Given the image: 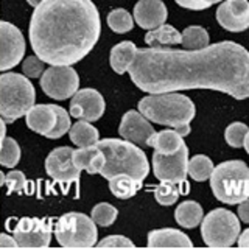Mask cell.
Segmentation results:
<instances>
[{
  "label": "cell",
  "instance_id": "cell-19",
  "mask_svg": "<svg viewBox=\"0 0 249 249\" xmlns=\"http://www.w3.org/2000/svg\"><path fill=\"white\" fill-rule=\"evenodd\" d=\"M72 158L76 168H80L81 171H88L89 175L101 173V170H103L106 163V156L97 145L83 146L80 150H73Z\"/></svg>",
  "mask_w": 249,
  "mask_h": 249
},
{
  "label": "cell",
  "instance_id": "cell-21",
  "mask_svg": "<svg viewBox=\"0 0 249 249\" xmlns=\"http://www.w3.org/2000/svg\"><path fill=\"white\" fill-rule=\"evenodd\" d=\"M137 52V47L131 41H123L112 47L111 54H109V64L112 70L119 75H124L129 70V66L132 64Z\"/></svg>",
  "mask_w": 249,
  "mask_h": 249
},
{
  "label": "cell",
  "instance_id": "cell-37",
  "mask_svg": "<svg viewBox=\"0 0 249 249\" xmlns=\"http://www.w3.org/2000/svg\"><path fill=\"white\" fill-rule=\"evenodd\" d=\"M100 248H132L134 243L123 235H109L98 243Z\"/></svg>",
  "mask_w": 249,
  "mask_h": 249
},
{
  "label": "cell",
  "instance_id": "cell-12",
  "mask_svg": "<svg viewBox=\"0 0 249 249\" xmlns=\"http://www.w3.org/2000/svg\"><path fill=\"white\" fill-rule=\"evenodd\" d=\"M19 248H47L52 241V224L44 218H20L13 229Z\"/></svg>",
  "mask_w": 249,
  "mask_h": 249
},
{
  "label": "cell",
  "instance_id": "cell-24",
  "mask_svg": "<svg viewBox=\"0 0 249 249\" xmlns=\"http://www.w3.org/2000/svg\"><path fill=\"white\" fill-rule=\"evenodd\" d=\"M142 189V181L128 173H119L109 178V190L119 199H129Z\"/></svg>",
  "mask_w": 249,
  "mask_h": 249
},
{
  "label": "cell",
  "instance_id": "cell-36",
  "mask_svg": "<svg viewBox=\"0 0 249 249\" xmlns=\"http://www.w3.org/2000/svg\"><path fill=\"white\" fill-rule=\"evenodd\" d=\"M175 2L182 6L187 8V10H192V11H201V10H207L212 5L215 3H220L223 0H175Z\"/></svg>",
  "mask_w": 249,
  "mask_h": 249
},
{
  "label": "cell",
  "instance_id": "cell-3",
  "mask_svg": "<svg viewBox=\"0 0 249 249\" xmlns=\"http://www.w3.org/2000/svg\"><path fill=\"white\" fill-rule=\"evenodd\" d=\"M139 111L150 122L173 128L184 137L190 134V122L196 114L193 101L176 92L150 93L139 101Z\"/></svg>",
  "mask_w": 249,
  "mask_h": 249
},
{
  "label": "cell",
  "instance_id": "cell-30",
  "mask_svg": "<svg viewBox=\"0 0 249 249\" xmlns=\"http://www.w3.org/2000/svg\"><path fill=\"white\" fill-rule=\"evenodd\" d=\"M107 25L111 28L114 33H128V31L132 30L134 27V19H132V16L126 11L123 10V8H117V10H112L111 13L107 14Z\"/></svg>",
  "mask_w": 249,
  "mask_h": 249
},
{
  "label": "cell",
  "instance_id": "cell-11",
  "mask_svg": "<svg viewBox=\"0 0 249 249\" xmlns=\"http://www.w3.org/2000/svg\"><path fill=\"white\" fill-rule=\"evenodd\" d=\"M153 171L159 181H170L184 187H190V184L187 182V173H189V148L187 145L170 156L154 151Z\"/></svg>",
  "mask_w": 249,
  "mask_h": 249
},
{
  "label": "cell",
  "instance_id": "cell-10",
  "mask_svg": "<svg viewBox=\"0 0 249 249\" xmlns=\"http://www.w3.org/2000/svg\"><path fill=\"white\" fill-rule=\"evenodd\" d=\"M41 88L53 100H67L80 88V76L72 66H50L41 76Z\"/></svg>",
  "mask_w": 249,
  "mask_h": 249
},
{
  "label": "cell",
  "instance_id": "cell-34",
  "mask_svg": "<svg viewBox=\"0 0 249 249\" xmlns=\"http://www.w3.org/2000/svg\"><path fill=\"white\" fill-rule=\"evenodd\" d=\"M25 185H27L25 175L19 170H13L5 176V187L8 190V195H11L13 192L22 193L23 190H25Z\"/></svg>",
  "mask_w": 249,
  "mask_h": 249
},
{
  "label": "cell",
  "instance_id": "cell-9",
  "mask_svg": "<svg viewBox=\"0 0 249 249\" xmlns=\"http://www.w3.org/2000/svg\"><path fill=\"white\" fill-rule=\"evenodd\" d=\"M27 126L47 139H59L70 131V115L56 105H35L25 115Z\"/></svg>",
  "mask_w": 249,
  "mask_h": 249
},
{
  "label": "cell",
  "instance_id": "cell-17",
  "mask_svg": "<svg viewBox=\"0 0 249 249\" xmlns=\"http://www.w3.org/2000/svg\"><path fill=\"white\" fill-rule=\"evenodd\" d=\"M218 23L232 33L249 28V2L248 0H224L216 10Z\"/></svg>",
  "mask_w": 249,
  "mask_h": 249
},
{
  "label": "cell",
  "instance_id": "cell-1",
  "mask_svg": "<svg viewBox=\"0 0 249 249\" xmlns=\"http://www.w3.org/2000/svg\"><path fill=\"white\" fill-rule=\"evenodd\" d=\"M128 72L146 93L212 89L235 100L249 97V52L232 41L201 50L137 49Z\"/></svg>",
  "mask_w": 249,
  "mask_h": 249
},
{
  "label": "cell",
  "instance_id": "cell-5",
  "mask_svg": "<svg viewBox=\"0 0 249 249\" xmlns=\"http://www.w3.org/2000/svg\"><path fill=\"white\" fill-rule=\"evenodd\" d=\"M210 187L218 201L235 206L249 198V167L243 160H228L213 168Z\"/></svg>",
  "mask_w": 249,
  "mask_h": 249
},
{
  "label": "cell",
  "instance_id": "cell-2",
  "mask_svg": "<svg viewBox=\"0 0 249 249\" xmlns=\"http://www.w3.org/2000/svg\"><path fill=\"white\" fill-rule=\"evenodd\" d=\"M101 19L92 0H44L30 20V44L45 64L72 66L95 47Z\"/></svg>",
  "mask_w": 249,
  "mask_h": 249
},
{
  "label": "cell",
  "instance_id": "cell-16",
  "mask_svg": "<svg viewBox=\"0 0 249 249\" xmlns=\"http://www.w3.org/2000/svg\"><path fill=\"white\" fill-rule=\"evenodd\" d=\"M154 132L156 131L153 124L140 111L137 112L134 109H131L122 117L119 134L129 142H134L140 146H150V140Z\"/></svg>",
  "mask_w": 249,
  "mask_h": 249
},
{
  "label": "cell",
  "instance_id": "cell-25",
  "mask_svg": "<svg viewBox=\"0 0 249 249\" xmlns=\"http://www.w3.org/2000/svg\"><path fill=\"white\" fill-rule=\"evenodd\" d=\"M69 137L70 142L83 148V146L97 145L100 140V132L93 124H90V122L80 120L75 124H72V128L69 131Z\"/></svg>",
  "mask_w": 249,
  "mask_h": 249
},
{
  "label": "cell",
  "instance_id": "cell-14",
  "mask_svg": "<svg viewBox=\"0 0 249 249\" xmlns=\"http://www.w3.org/2000/svg\"><path fill=\"white\" fill-rule=\"evenodd\" d=\"M73 150L70 146H58L47 156L45 171L50 178L61 184H72L80 181L81 170L73 163Z\"/></svg>",
  "mask_w": 249,
  "mask_h": 249
},
{
  "label": "cell",
  "instance_id": "cell-29",
  "mask_svg": "<svg viewBox=\"0 0 249 249\" xmlns=\"http://www.w3.org/2000/svg\"><path fill=\"white\" fill-rule=\"evenodd\" d=\"M213 162L204 154H196L189 160V175L198 182L207 181L213 173Z\"/></svg>",
  "mask_w": 249,
  "mask_h": 249
},
{
  "label": "cell",
  "instance_id": "cell-26",
  "mask_svg": "<svg viewBox=\"0 0 249 249\" xmlns=\"http://www.w3.org/2000/svg\"><path fill=\"white\" fill-rule=\"evenodd\" d=\"M202 215H204L202 207L196 201H184L176 209L175 220L179 226H182V228L193 229L202 223Z\"/></svg>",
  "mask_w": 249,
  "mask_h": 249
},
{
  "label": "cell",
  "instance_id": "cell-40",
  "mask_svg": "<svg viewBox=\"0 0 249 249\" xmlns=\"http://www.w3.org/2000/svg\"><path fill=\"white\" fill-rule=\"evenodd\" d=\"M238 246L240 248H249V229L241 232V235L238 237Z\"/></svg>",
  "mask_w": 249,
  "mask_h": 249
},
{
  "label": "cell",
  "instance_id": "cell-39",
  "mask_svg": "<svg viewBox=\"0 0 249 249\" xmlns=\"http://www.w3.org/2000/svg\"><path fill=\"white\" fill-rule=\"evenodd\" d=\"M0 248H19V245L14 237L2 233V235H0Z\"/></svg>",
  "mask_w": 249,
  "mask_h": 249
},
{
  "label": "cell",
  "instance_id": "cell-13",
  "mask_svg": "<svg viewBox=\"0 0 249 249\" xmlns=\"http://www.w3.org/2000/svg\"><path fill=\"white\" fill-rule=\"evenodd\" d=\"M0 44H2V58H0V70L5 72L13 69L22 61L25 54L27 45L22 31L13 23L2 20L0 22Z\"/></svg>",
  "mask_w": 249,
  "mask_h": 249
},
{
  "label": "cell",
  "instance_id": "cell-42",
  "mask_svg": "<svg viewBox=\"0 0 249 249\" xmlns=\"http://www.w3.org/2000/svg\"><path fill=\"white\" fill-rule=\"evenodd\" d=\"M245 150H246V153L249 154V131H248V134H246V137H245Z\"/></svg>",
  "mask_w": 249,
  "mask_h": 249
},
{
  "label": "cell",
  "instance_id": "cell-33",
  "mask_svg": "<svg viewBox=\"0 0 249 249\" xmlns=\"http://www.w3.org/2000/svg\"><path fill=\"white\" fill-rule=\"evenodd\" d=\"M248 131H249V128L245 123H241V122L231 123L224 132L226 142H228V145H231L232 148H241L245 145V137L248 134Z\"/></svg>",
  "mask_w": 249,
  "mask_h": 249
},
{
  "label": "cell",
  "instance_id": "cell-7",
  "mask_svg": "<svg viewBox=\"0 0 249 249\" xmlns=\"http://www.w3.org/2000/svg\"><path fill=\"white\" fill-rule=\"evenodd\" d=\"M97 226L88 215L69 212L54 224V237L64 248H92L97 245Z\"/></svg>",
  "mask_w": 249,
  "mask_h": 249
},
{
  "label": "cell",
  "instance_id": "cell-23",
  "mask_svg": "<svg viewBox=\"0 0 249 249\" xmlns=\"http://www.w3.org/2000/svg\"><path fill=\"white\" fill-rule=\"evenodd\" d=\"M145 42L151 49H167L170 45H176L182 42V33L171 27V25H160L154 30H148L145 35Z\"/></svg>",
  "mask_w": 249,
  "mask_h": 249
},
{
  "label": "cell",
  "instance_id": "cell-27",
  "mask_svg": "<svg viewBox=\"0 0 249 249\" xmlns=\"http://www.w3.org/2000/svg\"><path fill=\"white\" fill-rule=\"evenodd\" d=\"M189 192L190 187H184L170 181H160L159 185H154V198L160 206H173L181 195H189Z\"/></svg>",
  "mask_w": 249,
  "mask_h": 249
},
{
  "label": "cell",
  "instance_id": "cell-28",
  "mask_svg": "<svg viewBox=\"0 0 249 249\" xmlns=\"http://www.w3.org/2000/svg\"><path fill=\"white\" fill-rule=\"evenodd\" d=\"M182 47L185 50H201L209 47V33L198 25L187 27L182 31Z\"/></svg>",
  "mask_w": 249,
  "mask_h": 249
},
{
  "label": "cell",
  "instance_id": "cell-4",
  "mask_svg": "<svg viewBox=\"0 0 249 249\" xmlns=\"http://www.w3.org/2000/svg\"><path fill=\"white\" fill-rule=\"evenodd\" d=\"M97 146L106 156V163L101 170V176L109 179L119 173H128L143 182L150 173V162L146 154L137 148V143L126 139H103Z\"/></svg>",
  "mask_w": 249,
  "mask_h": 249
},
{
  "label": "cell",
  "instance_id": "cell-18",
  "mask_svg": "<svg viewBox=\"0 0 249 249\" xmlns=\"http://www.w3.org/2000/svg\"><path fill=\"white\" fill-rule=\"evenodd\" d=\"M167 6L162 0H139L134 6V20L140 28L154 30L165 23Z\"/></svg>",
  "mask_w": 249,
  "mask_h": 249
},
{
  "label": "cell",
  "instance_id": "cell-38",
  "mask_svg": "<svg viewBox=\"0 0 249 249\" xmlns=\"http://www.w3.org/2000/svg\"><path fill=\"white\" fill-rule=\"evenodd\" d=\"M238 218L243 223L249 224V198L245 199L243 202H240V206H238Z\"/></svg>",
  "mask_w": 249,
  "mask_h": 249
},
{
  "label": "cell",
  "instance_id": "cell-31",
  "mask_svg": "<svg viewBox=\"0 0 249 249\" xmlns=\"http://www.w3.org/2000/svg\"><path fill=\"white\" fill-rule=\"evenodd\" d=\"M20 160V146L13 137L2 139V151H0V162L6 168H13Z\"/></svg>",
  "mask_w": 249,
  "mask_h": 249
},
{
  "label": "cell",
  "instance_id": "cell-41",
  "mask_svg": "<svg viewBox=\"0 0 249 249\" xmlns=\"http://www.w3.org/2000/svg\"><path fill=\"white\" fill-rule=\"evenodd\" d=\"M27 2H28V5H31L33 8H36V6L41 5V3L44 2V0H27Z\"/></svg>",
  "mask_w": 249,
  "mask_h": 249
},
{
  "label": "cell",
  "instance_id": "cell-20",
  "mask_svg": "<svg viewBox=\"0 0 249 249\" xmlns=\"http://www.w3.org/2000/svg\"><path fill=\"white\" fill-rule=\"evenodd\" d=\"M150 248H192V240L178 229H156L148 233Z\"/></svg>",
  "mask_w": 249,
  "mask_h": 249
},
{
  "label": "cell",
  "instance_id": "cell-8",
  "mask_svg": "<svg viewBox=\"0 0 249 249\" xmlns=\"http://www.w3.org/2000/svg\"><path fill=\"white\" fill-rule=\"evenodd\" d=\"M201 235L210 248H229L238 241L240 220L231 210L215 209L202 218Z\"/></svg>",
  "mask_w": 249,
  "mask_h": 249
},
{
  "label": "cell",
  "instance_id": "cell-35",
  "mask_svg": "<svg viewBox=\"0 0 249 249\" xmlns=\"http://www.w3.org/2000/svg\"><path fill=\"white\" fill-rule=\"evenodd\" d=\"M44 64L45 62L37 56H28L22 64V70L25 76L28 78H37V76H42V73L45 72L44 70Z\"/></svg>",
  "mask_w": 249,
  "mask_h": 249
},
{
  "label": "cell",
  "instance_id": "cell-22",
  "mask_svg": "<svg viewBox=\"0 0 249 249\" xmlns=\"http://www.w3.org/2000/svg\"><path fill=\"white\" fill-rule=\"evenodd\" d=\"M184 145H185L184 136L179 134L173 128L163 129L160 132H154L150 140V146L154 148V151L167 154V156L178 153Z\"/></svg>",
  "mask_w": 249,
  "mask_h": 249
},
{
  "label": "cell",
  "instance_id": "cell-6",
  "mask_svg": "<svg viewBox=\"0 0 249 249\" xmlns=\"http://www.w3.org/2000/svg\"><path fill=\"white\" fill-rule=\"evenodd\" d=\"M36 90L28 76L19 73L0 75V115L6 123H13L27 115L35 106Z\"/></svg>",
  "mask_w": 249,
  "mask_h": 249
},
{
  "label": "cell",
  "instance_id": "cell-15",
  "mask_svg": "<svg viewBox=\"0 0 249 249\" xmlns=\"http://www.w3.org/2000/svg\"><path fill=\"white\" fill-rule=\"evenodd\" d=\"M106 103L97 89H81L70 100V115L80 120L97 122L105 114Z\"/></svg>",
  "mask_w": 249,
  "mask_h": 249
},
{
  "label": "cell",
  "instance_id": "cell-32",
  "mask_svg": "<svg viewBox=\"0 0 249 249\" xmlns=\"http://www.w3.org/2000/svg\"><path fill=\"white\" fill-rule=\"evenodd\" d=\"M117 215H119V210L107 202H100L92 209V220L101 228L111 226L117 220Z\"/></svg>",
  "mask_w": 249,
  "mask_h": 249
}]
</instances>
